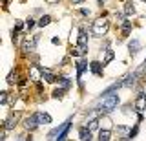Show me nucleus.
I'll return each instance as SVG.
<instances>
[{
	"label": "nucleus",
	"instance_id": "a211bd4d",
	"mask_svg": "<svg viewBox=\"0 0 146 141\" xmlns=\"http://www.w3.org/2000/svg\"><path fill=\"white\" fill-rule=\"evenodd\" d=\"M64 90H66L64 86H62V88H57V90L53 92V97H55V99H60L62 95H64Z\"/></svg>",
	"mask_w": 146,
	"mask_h": 141
},
{
	"label": "nucleus",
	"instance_id": "aec40b11",
	"mask_svg": "<svg viewBox=\"0 0 146 141\" xmlns=\"http://www.w3.org/2000/svg\"><path fill=\"white\" fill-rule=\"evenodd\" d=\"M17 77H18L17 74H9V77H7V83H9V84H13V83L17 81Z\"/></svg>",
	"mask_w": 146,
	"mask_h": 141
},
{
	"label": "nucleus",
	"instance_id": "f3484780",
	"mask_svg": "<svg viewBox=\"0 0 146 141\" xmlns=\"http://www.w3.org/2000/svg\"><path fill=\"white\" fill-rule=\"evenodd\" d=\"M130 29H131V22L130 20H124V22H122V33L128 35V33H130Z\"/></svg>",
	"mask_w": 146,
	"mask_h": 141
},
{
	"label": "nucleus",
	"instance_id": "423d86ee",
	"mask_svg": "<svg viewBox=\"0 0 146 141\" xmlns=\"http://www.w3.org/2000/svg\"><path fill=\"white\" fill-rule=\"evenodd\" d=\"M17 121H18V114H15V116L9 117V119L6 121V125H4V128H6V130H13L17 126Z\"/></svg>",
	"mask_w": 146,
	"mask_h": 141
},
{
	"label": "nucleus",
	"instance_id": "9d476101",
	"mask_svg": "<svg viewBox=\"0 0 146 141\" xmlns=\"http://www.w3.org/2000/svg\"><path fill=\"white\" fill-rule=\"evenodd\" d=\"M79 136H80V139H84V141L88 139V141H90V139H91V128H86V126H82V128L79 130Z\"/></svg>",
	"mask_w": 146,
	"mask_h": 141
},
{
	"label": "nucleus",
	"instance_id": "6ab92c4d",
	"mask_svg": "<svg viewBox=\"0 0 146 141\" xmlns=\"http://www.w3.org/2000/svg\"><path fill=\"white\" fill-rule=\"evenodd\" d=\"M99 123H100V121H97V119L90 121V128H91V130H97V128H99Z\"/></svg>",
	"mask_w": 146,
	"mask_h": 141
},
{
	"label": "nucleus",
	"instance_id": "7ed1b4c3",
	"mask_svg": "<svg viewBox=\"0 0 146 141\" xmlns=\"http://www.w3.org/2000/svg\"><path fill=\"white\" fill-rule=\"evenodd\" d=\"M38 125H40V123H38V116H36V114H35V116L26 117V121H24V126H26L27 130H35Z\"/></svg>",
	"mask_w": 146,
	"mask_h": 141
},
{
	"label": "nucleus",
	"instance_id": "f03ea898",
	"mask_svg": "<svg viewBox=\"0 0 146 141\" xmlns=\"http://www.w3.org/2000/svg\"><path fill=\"white\" fill-rule=\"evenodd\" d=\"M117 104H119V95L117 94H106L104 95V99H102V110L104 112H111L113 108H117Z\"/></svg>",
	"mask_w": 146,
	"mask_h": 141
},
{
	"label": "nucleus",
	"instance_id": "ddd939ff",
	"mask_svg": "<svg viewBox=\"0 0 146 141\" xmlns=\"http://www.w3.org/2000/svg\"><path fill=\"white\" fill-rule=\"evenodd\" d=\"M110 138H111V130L106 128V130H100V132H99V139H100V141H108Z\"/></svg>",
	"mask_w": 146,
	"mask_h": 141
},
{
	"label": "nucleus",
	"instance_id": "4be33fe9",
	"mask_svg": "<svg viewBox=\"0 0 146 141\" xmlns=\"http://www.w3.org/2000/svg\"><path fill=\"white\" fill-rule=\"evenodd\" d=\"M137 130H139V128H137V126H135V128L130 132V136H128V138H130V139H131V138H135V136H137Z\"/></svg>",
	"mask_w": 146,
	"mask_h": 141
},
{
	"label": "nucleus",
	"instance_id": "0eeeda50",
	"mask_svg": "<svg viewBox=\"0 0 146 141\" xmlns=\"http://www.w3.org/2000/svg\"><path fill=\"white\" fill-rule=\"evenodd\" d=\"M40 74H42V77H44L46 81H48V83H55V81H58L57 77H55L49 70H46V68H40Z\"/></svg>",
	"mask_w": 146,
	"mask_h": 141
},
{
	"label": "nucleus",
	"instance_id": "1a4fd4ad",
	"mask_svg": "<svg viewBox=\"0 0 146 141\" xmlns=\"http://www.w3.org/2000/svg\"><path fill=\"white\" fill-rule=\"evenodd\" d=\"M36 116H38V123H40V125H48V123H51V116H49V114L38 112Z\"/></svg>",
	"mask_w": 146,
	"mask_h": 141
},
{
	"label": "nucleus",
	"instance_id": "412c9836",
	"mask_svg": "<svg viewBox=\"0 0 146 141\" xmlns=\"http://www.w3.org/2000/svg\"><path fill=\"white\" fill-rule=\"evenodd\" d=\"M6 101H7V92H2V94H0V103L4 104Z\"/></svg>",
	"mask_w": 146,
	"mask_h": 141
},
{
	"label": "nucleus",
	"instance_id": "2eb2a0df",
	"mask_svg": "<svg viewBox=\"0 0 146 141\" xmlns=\"http://www.w3.org/2000/svg\"><path fill=\"white\" fill-rule=\"evenodd\" d=\"M113 57H115V53H113L111 49H108V51H106V57H104V62H102V64H110V62L113 61Z\"/></svg>",
	"mask_w": 146,
	"mask_h": 141
},
{
	"label": "nucleus",
	"instance_id": "b1692460",
	"mask_svg": "<svg viewBox=\"0 0 146 141\" xmlns=\"http://www.w3.org/2000/svg\"><path fill=\"white\" fill-rule=\"evenodd\" d=\"M33 26H35V22H33V19H29V20H27V29H31V28H33Z\"/></svg>",
	"mask_w": 146,
	"mask_h": 141
},
{
	"label": "nucleus",
	"instance_id": "9b49d317",
	"mask_svg": "<svg viewBox=\"0 0 146 141\" xmlns=\"http://www.w3.org/2000/svg\"><path fill=\"white\" fill-rule=\"evenodd\" d=\"M102 66H104V64H100V62H97V61H93V62H91V64H90L91 72H93L95 75H100V74H102V70H100V68H102Z\"/></svg>",
	"mask_w": 146,
	"mask_h": 141
},
{
	"label": "nucleus",
	"instance_id": "c85d7f7f",
	"mask_svg": "<svg viewBox=\"0 0 146 141\" xmlns=\"http://www.w3.org/2000/svg\"><path fill=\"white\" fill-rule=\"evenodd\" d=\"M141 2H146V0H141Z\"/></svg>",
	"mask_w": 146,
	"mask_h": 141
},
{
	"label": "nucleus",
	"instance_id": "393cba45",
	"mask_svg": "<svg viewBox=\"0 0 146 141\" xmlns=\"http://www.w3.org/2000/svg\"><path fill=\"white\" fill-rule=\"evenodd\" d=\"M51 42H53V44H60V39H57V37H53V39H51Z\"/></svg>",
	"mask_w": 146,
	"mask_h": 141
},
{
	"label": "nucleus",
	"instance_id": "39448f33",
	"mask_svg": "<svg viewBox=\"0 0 146 141\" xmlns=\"http://www.w3.org/2000/svg\"><path fill=\"white\" fill-rule=\"evenodd\" d=\"M135 108L139 112H144L146 110V94H139L135 99Z\"/></svg>",
	"mask_w": 146,
	"mask_h": 141
},
{
	"label": "nucleus",
	"instance_id": "dca6fc26",
	"mask_svg": "<svg viewBox=\"0 0 146 141\" xmlns=\"http://www.w3.org/2000/svg\"><path fill=\"white\" fill-rule=\"evenodd\" d=\"M49 22H51V17H49V15H44L42 19L38 20V26H40V28H44V26H48Z\"/></svg>",
	"mask_w": 146,
	"mask_h": 141
},
{
	"label": "nucleus",
	"instance_id": "4468645a",
	"mask_svg": "<svg viewBox=\"0 0 146 141\" xmlns=\"http://www.w3.org/2000/svg\"><path fill=\"white\" fill-rule=\"evenodd\" d=\"M135 13V7H133V2H126V6H124V15H133Z\"/></svg>",
	"mask_w": 146,
	"mask_h": 141
},
{
	"label": "nucleus",
	"instance_id": "a878e982",
	"mask_svg": "<svg viewBox=\"0 0 146 141\" xmlns=\"http://www.w3.org/2000/svg\"><path fill=\"white\" fill-rule=\"evenodd\" d=\"M46 2H48V4H57L58 0H46Z\"/></svg>",
	"mask_w": 146,
	"mask_h": 141
},
{
	"label": "nucleus",
	"instance_id": "5701e85b",
	"mask_svg": "<svg viewBox=\"0 0 146 141\" xmlns=\"http://www.w3.org/2000/svg\"><path fill=\"white\" fill-rule=\"evenodd\" d=\"M31 77H33V79H38V72H36L35 68H33V70H31Z\"/></svg>",
	"mask_w": 146,
	"mask_h": 141
},
{
	"label": "nucleus",
	"instance_id": "20e7f679",
	"mask_svg": "<svg viewBox=\"0 0 146 141\" xmlns=\"http://www.w3.org/2000/svg\"><path fill=\"white\" fill-rule=\"evenodd\" d=\"M137 75H139V74H130V75H126L124 79L121 81V88H130V86H133L135 81H137Z\"/></svg>",
	"mask_w": 146,
	"mask_h": 141
},
{
	"label": "nucleus",
	"instance_id": "bb28decb",
	"mask_svg": "<svg viewBox=\"0 0 146 141\" xmlns=\"http://www.w3.org/2000/svg\"><path fill=\"white\" fill-rule=\"evenodd\" d=\"M73 4H80V2H84V0H71Z\"/></svg>",
	"mask_w": 146,
	"mask_h": 141
},
{
	"label": "nucleus",
	"instance_id": "cd10ccee",
	"mask_svg": "<svg viewBox=\"0 0 146 141\" xmlns=\"http://www.w3.org/2000/svg\"><path fill=\"white\" fill-rule=\"evenodd\" d=\"M99 2H104V0H99Z\"/></svg>",
	"mask_w": 146,
	"mask_h": 141
},
{
	"label": "nucleus",
	"instance_id": "f8f14e48",
	"mask_svg": "<svg viewBox=\"0 0 146 141\" xmlns=\"http://www.w3.org/2000/svg\"><path fill=\"white\" fill-rule=\"evenodd\" d=\"M88 68V64H86V61H80L79 64H77V79H80L82 74H84V70Z\"/></svg>",
	"mask_w": 146,
	"mask_h": 141
},
{
	"label": "nucleus",
	"instance_id": "f257e3e1",
	"mask_svg": "<svg viewBox=\"0 0 146 141\" xmlns=\"http://www.w3.org/2000/svg\"><path fill=\"white\" fill-rule=\"evenodd\" d=\"M110 29V22L106 19H99L93 22V26H91V33L95 35V37H102V35H106Z\"/></svg>",
	"mask_w": 146,
	"mask_h": 141
},
{
	"label": "nucleus",
	"instance_id": "c756f323",
	"mask_svg": "<svg viewBox=\"0 0 146 141\" xmlns=\"http://www.w3.org/2000/svg\"><path fill=\"white\" fill-rule=\"evenodd\" d=\"M144 62H146V61H144Z\"/></svg>",
	"mask_w": 146,
	"mask_h": 141
},
{
	"label": "nucleus",
	"instance_id": "6e6552de",
	"mask_svg": "<svg viewBox=\"0 0 146 141\" xmlns=\"http://www.w3.org/2000/svg\"><path fill=\"white\" fill-rule=\"evenodd\" d=\"M139 48H141V44H139V40H137V39L130 40V44H128V49H130V53H131V55H135V53L139 51Z\"/></svg>",
	"mask_w": 146,
	"mask_h": 141
}]
</instances>
